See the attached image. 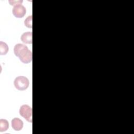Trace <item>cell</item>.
Here are the masks:
<instances>
[{"instance_id":"cell-9","label":"cell","mask_w":134,"mask_h":134,"mask_svg":"<svg viewBox=\"0 0 134 134\" xmlns=\"http://www.w3.org/2000/svg\"><path fill=\"white\" fill-rule=\"evenodd\" d=\"M32 16L30 15V16H28L26 19L25 20V21H24V24H25V25L28 27V28H31L32 27Z\"/></svg>"},{"instance_id":"cell-4","label":"cell","mask_w":134,"mask_h":134,"mask_svg":"<svg viewBox=\"0 0 134 134\" xmlns=\"http://www.w3.org/2000/svg\"><path fill=\"white\" fill-rule=\"evenodd\" d=\"M13 14L16 18H23L26 14V8L21 4H18L14 6L12 10Z\"/></svg>"},{"instance_id":"cell-2","label":"cell","mask_w":134,"mask_h":134,"mask_svg":"<svg viewBox=\"0 0 134 134\" xmlns=\"http://www.w3.org/2000/svg\"><path fill=\"white\" fill-rule=\"evenodd\" d=\"M14 84L16 89L19 91H24L28 87L29 81L26 77L19 76L15 79Z\"/></svg>"},{"instance_id":"cell-3","label":"cell","mask_w":134,"mask_h":134,"mask_svg":"<svg viewBox=\"0 0 134 134\" xmlns=\"http://www.w3.org/2000/svg\"><path fill=\"white\" fill-rule=\"evenodd\" d=\"M20 115L24 118L27 121L32 122V110L31 107L27 105H23L19 109Z\"/></svg>"},{"instance_id":"cell-10","label":"cell","mask_w":134,"mask_h":134,"mask_svg":"<svg viewBox=\"0 0 134 134\" xmlns=\"http://www.w3.org/2000/svg\"><path fill=\"white\" fill-rule=\"evenodd\" d=\"M23 2V1H9L10 5L15 6L18 4H21Z\"/></svg>"},{"instance_id":"cell-5","label":"cell","mask_w":134,"mask_h":134,"mask_svg":"<svg viewBox=\"0 0 134 134\" xmlns=\"http://www.w3.org/2000/svg\"><path fill=\"white\" fill-rule=\"evenodd\" d=\"M11 123L12 128L16 131H19L23 127L24 123L23 121L18 118H14L13 119Z\"/></svg>"},{"instance_id":"cell-7","label":"cell","mask_w":134,"mask_h":134,"mask_svg":"<svg viewBox=\"0 0 134 134\" xmlns=\"http://www.w3.org/2000/svg\"><path fill=\"white\" fill-rule=\"evenodd\" d=\"M9 128V124L7 120L4 119H0V131H6Z\"/></svg>"},{"instance_id":"cell-6","label":"cell","mask_w":134,"mask_h":134,"mask_svg":"<svg viewBox=\"0 0 134 134\" xmlns=\"http://www.w3.org/2000/svg\"><path fill=\"white\" fill-rule=\"evenodd\" d=\"M32 32H24L21 36V40L25 43L31 44L32 42Z\"/></svg>"},{"instance_id":"cell-1","label":"cell","mask_w":134,"mask_h":134,"mask_svg":"<svg viewBox=\"0 0 134 134\" xmlns=\"http://www.w3.org/2000/svg\"><path fill=\"white\" fill-rule=\"evenodd\" d=\"M14 54L19 57V60L24 63H29L32 61V52L28 47L21 43L16 44L14 49Z\"/></svg>"},{"instance_id":"cell-8","label":"cell","mask_w":134,"mask_h":134,"mask_svg":"<svg viewBox=\"0 0 134 134\" xmlns=\"http://www.w3.org/2000/svg\"><path fill=\"white\" fill-rule=\"evenodd\" d=\"M8 51L7 44L3 41L0 42V54L1 55H5Z\"/></svg>"}]
</instances>
